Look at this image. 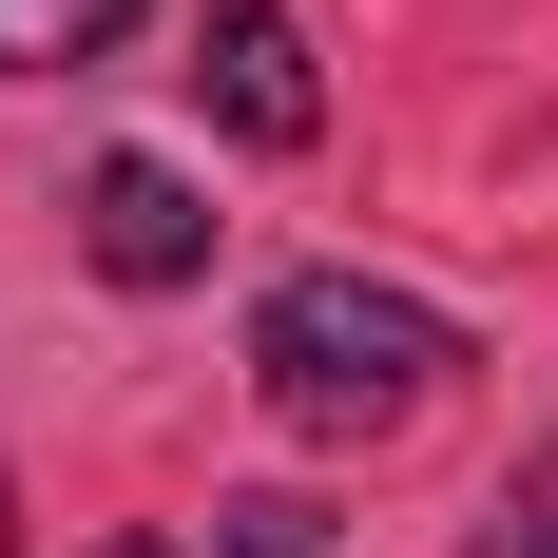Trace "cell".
I'll use <instances>...</instances> for the list:
<instances>
[{"instance_id": "cell-1", "label": "cell", "mask_w": 558, "mask_h": 558, "mask_svg": "<svg viewBox=\"0 0 558 558\" xmlns=\"http://www.w3.org/2000/svg\"><path fill=\"white\" fill-rule=\"evenodd\" d=\"M251 386L308 424V444H386V424H424V404L462 386V328L424 308V289H366V270H289L270 308H251Z\"/></svg>"}, {"instance_id": "cell-2", "label": "cell", "mask_w": 558, "mask_h": 558, "mask_svg": "<svg viewBox=\"0 0 558 558\" xmlns=\"http://www.w3.org/2000/svg\"><path fill=\"white\" fill-rule=\"evenodd\" d=\"M193 97H213L231 155H308V135H328V77L289 39V0H213V20H193Z\"/></svg>"}, {"instance_id": "cell-3", "label": "cell", "mask_w": 558, "mask_h": 558, "mask_svg": "<svg viewBox=\"0 0 558 558\" xmlns=\"http://www.w3.org/2000/svg\"><path fill=\"white\" fill-rule=\"evenodd\" d=\"M77 251H97L116 289H193L213 270V193H193L173 155H97L77 173Z\"/></svg>"}, {"instance_id": "cell-4", "label": "cell", "mask_w": 558, "mask_h": 558, "mask_svg": "<svg viewBox=\"0 0 558 558\" xmlns=\"http://www.w3.org/2000/svg\"><path fill=\"white\" fill-rule=\"evenodd\" d=\"M135 39V0H0V77H77Z\"/></svg>"}, {"instance_id": "cell-5", "label": "cell", "mask_w": 558, "mask_h": 558, "mask_svg": "<svg viewBox=\"0 0 558 558\" xmlns=\"http://www.w3.org/2000/svg\"><path fill=\"white\" fill-rule=\"evenodd\" d=\"M501 558H558V444H539V462L501 482Z\"/></svg>"}, {"instance_id": "cell-6", "label": "cell", "mask_w": 558, "mask_h": 558, "mask_svg": "<svg viewBox=\"0 0 558 558\" xmlns=\"http://www.w3.org/2000/svg\"><path fill=\"white\" fill-rule=\"evenodd\" d=\"M231 558H328V520L308 501H231Z\"/></svg>"}, {"instance_id": "cell-7", "label": "cell", "mask_w": 558, "mask_h": 558, "mask_svg": "<svg viewBox=\"0 0 558 558\" xmlns=\"http://www.w3.org/2000/svg\"><path fill=\"white\" fill-rule=\"evenodd\" d=\"M97 558H173V539H97Z\"/></svg>"}, {"instance_id": "cell-8", "label": "cell", "mask_w": 558, "mask_h": 558, "mask_svg": "<svg viewBox=\"0 0 558 558\" xmlns=\"http://www.w3.org/2000/svg\"><path fill=\"white\" fill-rule=\"evenodd\" d=\"M0 539H20V501H0Z\"/></svg>"}]
</instances>
